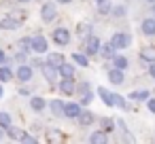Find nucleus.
Masks as SVG:
<instances>
[{
    "mask_svg": "<svg viewBox=\"0 0 155 144\" xmlns=\"http://www.w3.org/2000/svg\"><path fill=\"white\" fill-rule=\"evenodd\" d=\"M83 47H85V53H87V55H100V47H102V45H100V38H98V36L89 34V36L85 38V45H83Z\"/></svg>",
    "mask_w": 155,
    "mask_h": 144,
    "instance_id": "obj_1",
    "label": "nucleus"
},
{
    "mask_svg": "<svg viewBox=\"0 0 155 144\" xmlns=\"http://www.w3.org/2000/svg\"><path fill=\"white\" fill-rule=\"evenodd\" d=\"M110 43H113L117 49H127V47L132 45V38H130V34H125V32H117V34H113Z\"/></svg>",
    "mask_w": 155,
    "mask_h": 144,
    "instance_id": "obj_2",
    "label": "nucleus"
},
{
    "mask_svg": "<svg viewBox=\"0 0 155 144\" xmlns=\"http://www.w3.org/2000/svg\"><path fill=\"white\" fill-rule=\"evenodd\" d=\"M15 76H17V81H21V83H28V81H32V76H34V66L21 64V66L17 68Z\"/></svg>",
    "mask_w": 155,
    "mask_h": 144,
    "instance_id": "obj_3",
    "label": "nucleus"
},
{
    "mask_svg": "<svg viewBox=\"0 0 155 144\" xmlns=\"http://www.w3.org/2000/svg\"><path fill=\"white\" fill-rule=\"evenodd\" d=\"M47 49H49V43L45 36H41V34L32 36V51L34 53H47Z\"/></svg>",
    "mask_w": 155,
    "mask_h": 144,
    "instance_id": "obj_4",
    "label": "nucleus"
},
{
    "mask_svg": "<svg viewBox=\"0 0 155 144\" xmlns=\"http://www.w3.org/2000/svg\"><path fill=\"white\" fill-rule=\"evenodd\" d=\"M41 70H43V76L49 81V83H53V81H58V76H60V68H55V66H51L49 62H45L43 66H41Z\"/></svg>",
    "mask_w": 155,
    "mask_h": 144,
    "instance_id": "obj_5",
    "label": "nucleus"
},
{
    "mask_svg": "<svg viewBox=\"0 0 155 144\" xmlns=\"http://www.w3.org/2000/svg\"><path fill=\"white\" fill-rule=\"evenodd\" d=\"M55 15H58L55 5H53V2H45V5H43V9H41V17H43V21H53V19H55Z\"/></svg>",
    "mask_w": 155,
    "mask_h": 144,
    "instance_id": "obj_6",
    "label": "nucleus"
},
{
    "mask_svg": "<svg viewBox=\"0 0 155 144\" xmlns=\"http://www.w3.org/2000/svg\"><path fill=\"white\" fill-rule=\"evenodd\" d=\"M53 40H55L58 45L66 47V45L70 43V32H68L66 28H58V30H53Z\"/></svg>",
    "mask_w": 155,
    "mask_h": 144,
    "instance_id": "obj_7",
    "label": "nucleus"
},
{
    "mask_svg": "<svg viewBox=\"0 0 155 144\" xmlns=\"http://www.w3.org/2000/svg\"><path fill=\"white\" fill-rule=\"evenodd\" d=\"M49 108H51V112H53L55 117H66V102H62V100H51V102H49Z\"/></svg>",
    "mask_w": 155,
    "mask_h": 144,
    "instance_id": "obj_8",
    "label": "nucleus"
},
{
    "mask_svg": "<svg viewBox=\"0 0 155 144\" xmlns=\"http://www.w3.org/2000/svg\"><path fill=\"white\" fill-rule=\"evenodd\" d=\"M117 55V47L113 45V43H104L102 47H100V57H104V59H113Z\"/></svg>",
    "mask_w": 155,
    "mask_h": 144,
    "instance_id": "obj_9",
    "label": "nucleus"
},
{
    "mask_svg": "<svg viewBox=\"0 0 155 144\" xmlns=\"http://www.w3.org/2000/svg\"><path fill=\"white\" fill-rule=\"evenodd\" d=\"M19 26H21V21L15 19V17H2L0 19V30H17Z\"/></svg>",
    "mask_w": 155,
    "mask_h": 144,
    "instance_id": "obj_10",
    "label": "nucleus"
},
{
    "mask_svg": "<svg viewBox=\"0 0 155 144\" xmlns=\"http://www.w3.org/2000/svg\"><path fill=\"white\" fill-rule=\"evenodd\" d=\"M108 81H110L113 85H123V83H125L123 70H119V68H113V70H108Z\"/></svg>",
    "mask_w": 155,
    "mask_h": 144,
    "instance_id": "obj_11",
    "label": "nucleus"
},
{
    "mask_svg": "<svg viewBox=\"0 0 155 144\" xmlns=\"http://www.w3.org/2000/svg\"><path fill=\"white\" fill-rule=\"evenodd\" d=\"M98 95L102 98V102H104L106 106H115V93L108 91L106 87H100V89H98Z\"/></svg>",
    "mask_w": 155,
    "mask_h": 144,
    "instance_id": "obj_12",
    "label": "nucleus"
},
{
    "mask_svg": "<svg viewBox=\"0 0 155 144\" xmlns=\"http://www.w3.org/2000/svg\"><path fill=\"white\" fill-rule=\"evenodd\" d=\"M81 104H74V102H66V117L68 119H79L81 114Z\"/></svg>",
    "mask_w": 155,
    "mask_h": 144,
    "instance_id": "obj_13",
    "label": "nucleus"
},
{
    "mask_svg": "<svg viewBox=\"0 0 155 144\" xmlns=\"http://www.w3.org/2000/svg\"><path fill=\"white\" fill-rule=\"evenodd\" d=\"M140 28H142V32H144L147 36H155V17H149V19H144Z\"/></svg>",
    "mask_w": 155,
    "mask_h": 144,
    "instance_id": "obj_14",
    "label": "nucleus"
},
{
    "mask_svg": "<svg viewBox=\"0 0 155 144\" xmlns=\"http://www.w3.org/2000/svg\"><path fill=\"white\" fill-rule=\"evenodd\" d=\"M30 106H32V110H36V112H41V110H45V106H47V102H45V98H38V95H32V98H30Z\"/></svg>",
    "mask_w": 155,
    "mask_h": 144,
    "instance_id": "obj_15",
    "label": "nucleus"
},
{
    "mask_svg": "<svg viewBox=\"0 0 155 144\" xmlns=\"http://www.w3.org/2000/svg\"><path fill=\"white\" fill-rule=\"evenodd\" d=\"M47 62L51 64V66H55V68H60L64 62H66V57L62 55V53H49L47 55Z\"/></svg>",
    "mask_w": 155,
    "mask_h": 144,
    "instance_id": "obj_16",
    "label": "nucleus"
},
{
    "mask_svg": "<svg viewBox=\"0 0 155 144\" xmlns=\"http://www.w3.org/2000/svg\"><path fill=\"white\" fill-rule=\"evenodd\" d=\"M60 91L66 93V95L74 93V81H72V78H64V81L60 83Z\"/></svg>",
    "mask_w": 155,
    "mask_h": 144,
    "instance_id": "obj_17",
    "label": "nucleus"
},
{
    "mask_svg": "<svg viewBox=\"0 0 155 144\" xmlns=\"http://www.w3.org/2000/svg\"><path fill=\"white\" fill-rule=\"evenodd\" d=\"M60 76H62V78H72V76H74L72 64H66V62H64V64L60 66Z\"/></svg>",
    "mask_w": 155,
    "mask_h": 144,
    "instance_id": "obj_18",
    "label": "nucleus"
},
{
    "mask_svg": "<svg viewBox=\"0 0 155 144\" xmlns=\"http://www.w3.org/2000/svg\"><path fill=\"white\" fill-rule=\"evenodd\" d=\"M140 59H144V62H155V47H144L142 51H140Z\"/></svg>",
    "mask_w": 155,
    "mask_h": 144,
    "instance_id": "obj_19",
    "label": "nucleus"
},
{
    "mask_svg": "<svg viewBox=\"0 0 155 144\" xmlns=\"http://www.w3.org/2000/svg\"><path fill=\"white\" fill-rule=\"evenodd\" d=\"M13 81V70L9 66H0V83H9Z\"/></svg>",
    "mask_w": 155,
    "mask_h": 144,
    "instance_id": "obj_20",
    "label": "nucleus"
},
{
    "mask_svg": "<svg viewBox=\"0 0 155 144\" xmlns=\"http://www.w3.org/2000/svg\"><path fill=\"white\" fill-rule=\"evenodd\" d=\"M96 121V117H94V112H89V110H83L81 114H79V123L81 125H91Z\"/></svg>",
    "mask_w": 155,
    "mask_h": 144,
    "instance_id": "obj_21",
    "label": "nucleus"
},
{
    "mask_svg": "<svg viewBox=\"0 0 155 144\" xmlns=\"http://www.w3.org/2000/svg\"><path fill=\"white\" fill-rule=\"evenodd\" d=\"M117 127L121 129V136H123V140H125V142H134V136L130 133V129L125 127V123H123L121 119H117Z\"/></svg>",
    "mask_w": 155,
    "mask_h": 144,
    "instance_id": "obj_22",
    "label": "nucleus"
},
{
    "mask_svg": "<svg viewBox=\"0 0 155 144\" xmlns=\"http://www.w3.org/2000/svg\"><path fill=\"white\" fill-rule=\"evenodd\" d=\"M89 142H94V144H102V142H106V131H104V129L94 131V133L89 136Z\"/></svg>",
    "mask_w": 155,
    "mask_h": 144,
    "instance_id": "obj_23",
    "label": "nucleus"
},
{
    "mask_svg": "<svg viewBox=\"0 0 155 144\" xmlns=\"http://www.w3.org/2000/svg\"><path fill=\"white\" fill-rule=\"evenodd\" d=\"M130 98H132L134 102H144V100H149V98H151V93L142 89V91H132V93H130Z\"/></svg>",
    "mask_w": 155,
    "mask_h": 144,
    "instance_id": "obj_24",
    "label": "nucleus"
},
{
    "mask_svg": "<svg viewBox=\"0 0 155 144\" xmlns=\"http://www.w3.org/2000/svg\"><path fill=\"white\" fill-rule=\"evenodd\" d=\"M72 59H74L79 66H83V68L89 66V57H87V53H85V55H83V53H72Z\"/></svg>",
    "mask_w": 155,
    "mask_h": 144,
    "instance_id": "obj_25",
    "label": "nucleus"
},
{
    "mask_svg": "<svg viewBox=\"0 0 155 144\" xmlns=\"http://www.w3.org/2000/svg\"><path fill=\"white\" fill-rule=\"evenodd\" d=\"M113 66L119 68V70H125V68H127V57H123V55H115V57H113Z\"/></svg>",
    "mask_w": 155,
    "mask_h": 144,
    "instance_id": "obj_26",
    "label": "nucleus"
},
{
    "mask_svg": "<svg viewBox=\"0 0 155 144\" xmlns=\"http://www.w3.org/2000/svg\"><path fill=\"white\" fill-rule=\"evenodd\" d=\"M110 11H113V7H110L108 0H102V2H98V13H100V15H108Z\"/></svg>",
    "mask_w": 155,
    "mask_h": 144,
    "instance_id": "obj_27",
    "label": "nucleus"
},
{
    "mask_svg": "<svg viewBox=\"0 0 155 144\" xmlns=\"http://www.w3.org/2000/svg\"><path fill=\"white\" fill-rule=\"evenodd\" d=\"M7 136H9V138H11V140H21V136H24V131H21V129H17V127H13V125H11V127H9V129H7Z\"/></svg>",
    "mask_w": 155,
    "mask_h": 144,
    "instance_id": "obj_28",
    "label": "nucleus"
},
{
    "mask_svg": "<svg viewBox=\"0 0 155 144\" xmlns=\"http://www.w3.org/2000/svg\"><path fill=\"white\" fill-rule=\"evenodd\" d=\"M47 140H49V142H62V140H64V133H62L60 129H53V131L47 133Z\"/></svg>",
    "mask_w": 155,
    "mask_h": 144,
    "instance_id": "obj_29",
    "label": "nucleus"
},
{
    "mask_svg": "<svg viewBox=\"0 0 155 144\" xmlns=\"http://www.w3.org/2000/svg\"><path fill=\"white\" fill-rule=\"evenodd\" d=\"M89 30H91V26H89V24H79V30H77V32H79V36H81V38H87V36L91 34Z\"/></svg>",
    "mask_w": 155,
    "mask_h": 144,
    "instance_id": "obj_30",
    "label": "nucleus"
},
{
    "mask_svg": "<svg viewBox=\"0 0 155 144\" xmlns=\"http://www.w3.org/2000/svg\"><path fill=\"white\" fill-rule=\"evenodd\" d=\"M19 51L30 53V51H32V38H21V40H19Z\"/></svg>",
    "mask_w": 155,
    "mask_h": 144,
    "instance_id": "obj_31",
    "label": "nucleus"
},
{
    "mask_svg": "<svg viewBox=\"0 0 155 144\" xmlns=\"http://www.w3.org/2000/svg\"><path fill=\"white\" fill-rule=\"evenodd\" d=\"M0 125H2L5 129L11 127V114L9 112H0Z\"/></svg>",
    "mask_w": 155,
    "mask_h": 144,
    "instance_id": "obj_32",
    "label": "nucleus"
},
{
    "mask_svg": "<svg viewBox=\"0 0 155 144\" xmlns=\"http://www.w3.org/2000/svg\"><path fill=\"white\" fill-rule=\"evenodd\" d=\"M91 100H94V95H91V91H89V89L81 93V104H83V106H87V104H91Z\"/></svg>",
    "mask_w": 155,
    "mask_h": 144,
    "instance_id": "obj_33",
    "label": "nucleus"
},
{
    "mask_svg": "<svg viewBox=\"0 0 155 144\" xmlns=\"http://www.w3.org/2000/svg\"><path fill=\"white\" fill-rule=\"evenodd\" d=\"M115 106H117V108H125V106H127L125 100H123V95H117V93H115Z\"/></svg>",
    "mask_w": 155,
    "mask_h": 144,
    "instance_id": "obj_34",
    "label": "nucleus"
},
{
    "mask_svg": "<svg viewBox=\"0 0 155 144\" xmlns=\"http://www.w3.org/2000/svg\"><path fill=\"white\" fill-rule=\"evenodd\" d=\"M113 15H117V17H123V15H125V7H123V5L115 7V9H113Z\"/></svg>",
    "mask_w": 155,
    "mask_h": 144,
    "instance_id": "obj_35",
    "label": "nucleus"
},
{
    "mask_svg": "<svg viewBox=\"0 0 155 144\" xmlns=\"http://www.w3.org/2000/svg\"><path fill=\"white\" fill-rule=\"evenodd\" d=\"M21 142H28V144H34V142H36V138H34V136H30V133H26V131H24V136H21Z\"/></svg>",
    "mask_w": 155,
    "mask_h": 144,
    "instance_id": "obj_36",
    "label": "nucleus"
},
{
    "mask_svg": "<svg viewBox=\"0 0 155 144\" xmlns=\"http://www.w3.org/2000/svg\"><path fill=\"white\" fill-rule=\"evenodd\" d=\"M147 108H149V112L155 114V98H149V100H147Z\"/></svg>",
    "mask_w": 155,
    "mask_h": 144,
    "instance_id": "obj_37",
    "label": "nucleus"
},
{
    "mask_svg": "<svg viewBox=\"0 0 155 144\" xmlns=\"http://www.w3.org/2000/svg\"><path fill=\"white\" fill-rule=\"evenodd\" d=\"M26 55H28V53H26V51H19V53H17V55H15V59H17V62H19V64H24V62H26Z\"/></svg>",
    "mask_w": 155,
    "mask_h": 144,
    "instance_id": "obj_38",
    "label": "nucleus"
},
{
    "mask_svg": "<svg viewBox=\"0 0 155 144\" xmlns=\"http://www.w3.org/2000/svg\"><path fill=\"white\" fill-rule=\"evenodd\" d=\"M89 89V83H81L79 85V93H83V91H87Z\"/></svg>",
    "mask_w": 155,
    "mask_h": 144,
    "instance_id": "obj_39",
    "label": "nucleus"
},
{
    "mask_svg": "<svg viewBox=\"0 0 155 144\" xmlns=\"http://www.w3.org/2000/svg\"><path fill=\"white\" fill-rule=\"evenodd\" d=\"M149 72H151V76H155V62L149 64Z\"/></svg>",
    "mask_w": 155,
    "mask_h": 144,
    "instance_id": "obj_40",
    "label": "nucleus"
},
{
    "mask_svg": "<svg viewBox=\"0 0 155 144\" xmlns=\"http://www.w3.org/2000/svg\"><path fill=\"white\" fill-rule=\"evenodd\" d=\"M5 59H7V57H5V51H0V66L5 64Z\"/></svg>",
    "mask_w": 155,
    "mask_h": 144,
    "instance_id": "obj_41",
    "label": "nucleus"
},
{
    "mask_svg": "<svg viewBox=\"0 0 155 144\" xmlns=\"http://www.w3.org/2000/svg\"><path fill=\"white\" fill-rule=\"evenodd\" d=\"M55 2H60V5H68V2H72V0H55Z\"/></svg>",
    "mask_w": 155,
    "mask_h": 144,
    "instance_id": "obj_42",
    "label": "nucleus"
},
{
    "mask_svg": "<svg viewBox=\"0 0 155 144\" xmlns=\"http://www.w3.org/2000/svg\"><path fill=\"white\" fill-rule=\"evenodd\" d=\"M2 138H5V127L0 125V140H2Z\"/></svg>",
    "mask_w": 155,
    "mask_h": 144,
    "instance_id": "obj_43",
    "label": "nucleus"
},
{
    "mask_svg": "<svg viewBox=\"0 0 155 144\" xmlns=\"http://www.w3.org/2000/svg\"><path fill=\"white\" fill-rule=\"evenodd\" d=\"M5 95V91H2V85H0V98H2Z\"/></svg>",
    "mask_w": 155,
    "mask_h": 144,
    "instance_id": "obj_44",
    "label": "nucleus"
},
{
    "mask_svg": "<svg viewBox=\"0 0 155 144\" xmlns=\"http://www.w3.org/2000/svg\"><path fill=\"white\" fill-rule=\"evenodd\" d=\"M19 2H30V0H19Z\"/></svg>",
    "mask_w": 155,
    "mask_h": 144,
    "instance_id": "obj_45",
    "label": "nucleus"
},
{
    "mask_svg": "<svg viewBox=\"0 0 155 144\" xmlns=\"http://www.w3.org/2000/svg\"><path fill=\"white\" fill-rule=\"evenodd\" d=\"M149 2H151V5H155V0H149Z\"/></svg>",
    "mask_w": 155,
    "mask_h": 144,
    "instance_id": "obj_46",
    "label": "nucleus"
},
{
    "mask_svg": "<svg viewBox=\"0 0 155 144\" xmlns=\"http://www.w3.org/2000/svg\"><path fill=\"white\" fill-rule=\"evenodd\" d=\"M96 2H102V0H96Z\"/></svg>",
    "mask_w": 155,
    "mask_h": 144,
    "instance_id": "obj_47",
    "label": "nucleus"
}]
</instances>
